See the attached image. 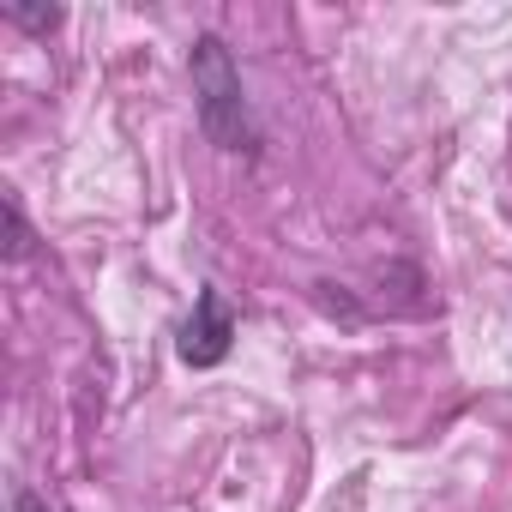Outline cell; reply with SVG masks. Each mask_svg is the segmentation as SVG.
<instances>
[{
    "label": "cell",
    "mask_w": 512,
    "mask_h": 512,
    "mask_svg": "<svg viewBox=\"0 0 512 512\" xmlns=\"http://www.w3.org/2000/svg\"><path fill=\"white\" fill-rule=\"evenodd\" d=\"M187 79H193V109H199V127L217 151H260V127H253V109H247V91H241V73H235V55L223 37H199L193 55H187Z\"/></svg>",
    "instance_id": "6da1fadb"
},
{
    "label": "cell",
    "mask_w": 512,
    "mask_h": 512,
    "mask_svg": "<svg viewBox=\"0 0 512 512\" xmlns=\"http://www.w3.org/2000/svg\"><path fill=\"white\" fill-rule=\"evenodd\" d=\"M235 350V308L223 302V290H199L193 296V320L181 326V362L187 368H217Z\"/></svg>",
    "instance_id": "7a4b0ae2"
},
{
    "label": "cell",
    "mask_w": 512,
    "mask_h": 512,
    "mask_svg": "<svg viewBox=\"0 0 512 512\" xmlns=\"http://www.w3.org/2000/svg\"><path fill=\"white\" fill-rule=\"evenodd\" d=\"M0 217H7V260H31V223H25V211H19V199H0Z\"/></svg>",
    "instance_id": "3957f363"
},
{
    "label": "cell",
    "mask_w": 512,
    "mask_h": 512,
    "mask_svg": "<svg viewBox=\"0 0 512 512\" xmlns=\"http://www.w3.org/2000/svg\"><path fill=\"white\" fill-rule=\"evenodd\" d=\"M7 19L25 25V31H55L61 25V13H37V7H7Z\"/></svg>",
    "instance_id": "277c9868"
},
{
    "label": "cell",
    "mask_w": 512,
    "mask_h": 512,
    "mask_svg": "<svg viewBox=\"0 0 512 512\" xmlns=\"http://www.w3.org/2000/svg\"><path fill=\"white\" fill-rule=\"evenodd\" d=\"M13 512H49V500L37 488H13Z\"/></svg>",
    "instance_id": "5b68a950"
}]
</instances>
